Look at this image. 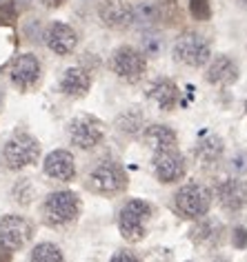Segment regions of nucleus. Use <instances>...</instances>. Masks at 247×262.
<instances>
[{
    "label": "nucleus",
    "instance_id": "1",
    "mask_svg": "<svg viewBox=\"0 0 247 262\" xmlns=\"http://www.w3.org/2000/svg\"><path fill=\"white\" fill-rule=\"evenodd\" d=\"M80 211H83L80 198L74 191H69V189L51 191L43 200V207H40L43 222L51 229H69L80 218Z\"/></svg>",
    "mask_w": 247,
    "mask_h": 262
},
{
    "label": "nucleus",
    "instance_id": "2",
    "mask_svg": "<svg viewBox=\"0 0 247 262\" xmlns=\"http://www.w3.org/2000/svg\"><path fill=\"white\" fill-rule=\"evenodd\" d=\"M127 185H129L127 171L122 169V165L109 158L94 165V169L87 173V182H85L89 191L96 195H102V198H116V195L125 193Z\"/></svg>",
    "mask_w": 247,
    "mask_h": 262
},
{
    "label": "nucleus",
    "instance_id": "3",
    "mask_svg": "<svg viewBox=\"0 0 247 262\" xmlns=\"http://www.w3.org/2000/svg\"><path fill=\"white\" fill-rule=\"evenodd\" d=\"M214 191L203 182H187L174 193V209L187 220H200L210 213Z\"/></svg>",
    "mask_w": 247,
    "mask_h": 262
},
{
    "label": "nucleus",
    "instance_id": "4",
    "mask_svg": "<svg viewBox=\"0 0 247 262\" xmlns=\"http://www.w3.org/2000/svg\"><path fill=\"white\" fill-rule=\"evenodd\" d=\"M154 207L147 200L132 198L122 205L118 213V231L127 242H140L147 235V222L152 220Z\"/></svg>",
    "mask_w": 247,
    "mask_h": 262
},
{
    "label": "nucleus",
    "instance_id": "5",
    "mask_svg": "<svg viewBox=\"0 0 247 262\" xmlns=\"http://www.w3.org/2000/svg\"><path fill=\"white\" fill-rule=\"evenodd\" d=\"M38 156H40V142L31 134H27V131L14 134L5 142V149H3V160L11 171H20V169L34 165Z\"/></svg>",
    "mask_w": 247,
    "mask_h": 262
},
{
    "label": "nucleus",
    "instance_id": "6",
    "mask_svg": "<svg viewBox=\"0 0 247 262\" xmlns=\"http://www.w3.org/2000/svg\"><path fill=\"white\" fill-rule=\"evenodd\" d=\"M109 69L114 71L120 80L138 82L147 74V56L132 45H120L109 56Z\"/></svg>",
    "mask_w": 247,
    "mask_h": 262
},
{
    "label": "nucleus",
    "instance_id": "7",
    "mask_svg": "<svg viewBox=\"0 0 247 262\" xmlns=\"http://www.w3.org/2000/svg\"><path fill=\"white\" fill-rule=\"evenodd\" d=\"M172 56H174V60L185 64V67L200 69L212 60V47L200 34L190 31V34H183L176 42H174Z\"/></svg>",
    "mask_w": 247,
    "mask_h": 262
},
{
    "label": "nucleus",
    "instance_id": "8",
    "mask_svg": "<svg viewBox=\"0 0 247 262\" xmlns=\"http://www.w3.org/2000/svg\"><path fill=\"white\" fill-rule=\"evenodd\" d=\"M67 136L71 145L80 151H92L105 140V127L94 116H76L67 124Z\"/></svg>",
    "mask_w": 247,
    "mask_h": 262
},
{
    "label": "nucleus",
    "instance_id": "9",
    "mask_svg": "<svg viewBox=\"0 0 247 262\" xmlns=\"http://www.w3.org/2000/svg\"><path fill=\"white\" fill-rule=\"evenodd\" d=\"M34 238V225L18 213H7L0 218V247L7 251H20Z\"/></svg>",
    "mask_w": 247,
    "mask_h": 262
},
{
    "label": "nucleus",
    "instance_id": "10",
    "mask_svg": "<svg viewBox=\"0 0 247 262\" xmlns=\"http://www.w3.org/2000/svg\"><path fill=\"white\" fill-rule=\"evenodd\" d=\"M152 167H154V176L162 185H174V182L183 180L187 173V160L176 147L154 151Z\"/></svg>",
    "mask_w": 247,
    "mask_h": 262
},
{
    "label": "nucleus",
    "instance_id": "11",
    "mask_svg": "<svg viewBox=\"0 0 247 262\" xmlns=\"http://www.w3.org/2000/svg\"><path fill=\"white\" fill-rule=\"evenodd\" d=\"M214 198L220 205V209L225 211H243L247 207V180L243 178H227L220 180L216 187H214Z\"/></svg>",
    "mask_w": 247,
    "mask_h": 262
},
{
    "label": "nucleus",
    "instance_id": "12",
    "mask_svg": "<svg viewBox=\"0 0 247 262\" xmlns=\"http://www.w3.org/2000/svg\"><path fill=\"white\" fill-rule=\"evenodd\" d=\"M43 42L56 56H71L78 47V34L74 27L65 23H49L43 31Z\"/></svg>",
    "mask_w": 247,
    "mask_h": 262
},
{
    "label": "nucleus",
    "instance_id": "13",
    "mask_svg": "<svg viewBox=\"0 0 247 262\" xmlns=\"http://www.w3.org/2000/svg\"><path fill=\"white\" fill-rule=\"evenodd\" d=\"M98 18L100 23L109 29L122 31L134 25V5L127 0H98Z\"/></svg>",
    "mask_w": 247,
    "mask_h": 262
},
{
    "label": "nucleus",
    "instance_id": "14",
    "mask_svg": "<svg viewBox=\"0 0 247 262\" xmlns=\"http://www.w3.org/2000/svg\"><path fill=\"white\" fill-rule=\"evenodd\" d=\"M9 76H11L14 87H18L20 91H27L40 82L43 64L38 60L36 54H20V56H16L14 62H11Z\"/></svg>",
    "mask_w": 247,
    "mask_h": 262
},
{
    "label": "nucleus",
    "instance_id": "15",
    "mask_svg": "<svg viewBox=\"0 0 247 262\" xmlns=\"http://www.w3.org/2000/svg\"><path fill=\"white\" fill-rule=\"evenodd\" d=\"M190 240L198 249H218L225 242V225L210 215L194 220V227L190 229Z\"/></svg>",
    "mask_w": 247,
    "mask_h": 262
},
{
    "label": "nucleus",
    "instance_id": "16",
    "mask_svg": "<svg viewBox=\"0 0 247 262\" xmlns=\"http://www.w3.org/2000/svg\"><path fill=\"white\" fill-rule=\"evenodd\" d=\"M43 171L45 176H49L58 182H71L76 178V158L67 149H56V151L45 156Z\"/></svg>",
    "mask_w": 247,
    "mask_h": 262
},
{
    "label": "nucleus",
    "instance_id": "17",
    "mask_svg": "<svg viewBox=\"0 0 247 262\" xmlns=\"http://www.w3.org/2000/svg\"><path fill=\"white\" fill-rule=\"evenodd\" d=\"M238 76H240V69L232 56L220 54L207 62L205 80L210 84H214V87H230V84H234L238 80Z\"/></svg>",
    "mask_w": 247,
    "mask_h": 262
},
{
    "label": "nucleus",
    "instance_id": "18",
    "mask_svg": "<svg viewBox=\"0 0 247 262\" xmlns=\"http://www.w3.org/2000/svg\"><path fill=\"white\" fill-rule=\"evenodd\" d=\"M147 98L152 100L160 111H172L178 104L180 91L176 87V82L170 78H156L147 89Z\"/></svg>",
    "mask_w": 247,
    "mask_h": 262
},
{
    "label": "nucleus",
    "instance_id": "19",
    "mask_svg": "<svg viewBox=\"0 0 247 262\" xmlns=\"http://www.w3.org/2000/svg\"><path fill=\"white\" fill-rule=\"evenodd\" d=\"M92 89V74L83 67H67L60 76V91L69 98H83Z\"/></svg>",
    "mask_w": 247,
    "mask_h": 262
},
{
    "label": "nucleus",
    "instance_id": "20",
    "mask_svg": "<svg viewBox=\"0 0 247 262\" xmlns=\"http://www.w3.org/2000/svg\"><path fill=\"white\" fill-rule=\"evenodd\" d=\"M142 142L152 149V151H160V149H174L178 145L176 131L167 124H147L145 131L140 134Z\"/></svg>",
    "mask_w": 247,
    "mask_h": 262
},
{
    "label": "nucleus",
    "instance_id": "21",
    "mask_svg": "<svg viewBox=\"0 0 247 262\" xmlns=\"http://www.w3.org/2000/svg\"><path fill=\"white\" fill-rule=\"evenodd\" d=\"M225 154V142L218 136H205L203 140L196 142L194 147V158H196L200 165H216V162L223 158Z\"/></svg>",
    "mask_w": 247,
    "mask_h": 262
},
{
    "label": "nucleus",
    "instance_id": "22",
    "mask_svg": "<svg viewBox=\"0 0 247 262\" xmlns=\"http://www.w3.org/2000/svg\"><path fill=\"white\" fill-rule=\"evenodd\" d=\"M114 124H116V129H118L122 136H127V138H136V136H140L142 131H145L147 118L138 107H132V109H125L122 114H118V118H116Z\"/></svg>",
    "mask_w": 247,
    "mask_h": 262
},
{
    "label": "nucleus",
    "instance_id": "23",
    "mask_svg": "<svg viewBox=\"0 0 247 262\" xmlns=\"http://www.w3.org/2000/svg\"><path fill=\"white\" fill-rule=\"evenodd\" d=\"M156 3V18L162 27H176L183 20V11H180L178 0H154Z\"/></svg>",
    "mask_w": 247,
    "mask_h": 262
},
{
    "label": "nucleus",
    "instance_id": "24",
    "mask_svg": "<svg viewBox=\"0 0 247 262\" xmlns=\"http://www.w3.org/2000/svg\"><path fill=\"white\" fill-rule=\"evenodd\" d=\"M134 25H138L142 29H149V27H156V25H158L154 0H142V3L134 5Z\"/></svg>",
    "mask_w": 247,
    "mask_h": 262
},
{
    "label": "nucleus",
    "instance_id": "25",
    "mask_svg": "<svg viewBox=\"0 0 247 262\" xmlns=\"http://www.w3.org/2000/svg\"><path fill=\"white\" fill-rule=\"evenodd\" d=\"M29 262H65V255L60 251V247L54 242H38L31 249Z\"/></svg>",
    "mask_w": 247,
    "mask_h": 262
},
{
    "label": "nucleus",
    "instance_id": "26",
    "mask_svg": "<svg viewBox=\"0 0 247 262\" xmlns=\"http://www.w3.org/2000/svg\"><path fill=\"white\" fill-rule=\"evenodd\" d=\"M11 195H14V200L18 202V205H23V207H27L31 205V200H34V185L27 180V178H23V180H18L16 185H14V191H11Z\"/></svg>",
    "mask_w": 247,
    "mask_h": 262
},
{
    "label": "nucleus",
    "instance_id": "27",
    "mask_svg": "<svg viewBox=\"0 0 247 262\" xmlns=\"http://www.w3.org/2000/svg\"><path fill=\"white\" fill-rule=\"evenodd\" d=\"M227 169H230V173L234 178H243L247 173V151H238L234 154L230 162H227Z\"/></svg>",
    "mask_w": 247,
    "mask_h": 262
},
{
    "label": "nucleus",
    "instance_id": "28",
    "mask_svg": "<svg viewBox=\"0 0 247 262\" xmlns=\"http://www.w3.org/2000/svg\"><path fill=\"white\" fill-rule=\"evenodd\" d=\"M190 14L194 20H210L212 18L210 0H190Z\"/></svg>",
    "mask_w": 247,
    "mask_h": 262
},
{
    "label": "nucleus",
    "instance_id": "29",
    "mask_svg": "<svg viewBox=\"0 0 247 262\" xmlns=\"http://www.w3.org/2000/svg\"><path fill=\"white\" fill-rule=\"evenodd\" d=\"M18 18V9L11 0H0V27H9Z\"/></svg>",
    "mask_w": 247,
    "mask_h": 262
},
{
    "label": "nucleus",
    "instance_id": "30",
    "mask_svg": "<svg viewBox=\"0 0 247 262\" xmlns=\"http://www.w3.org/2000/svg\"><path fill=\"white\" fill-rule=\"evenodd\" d=\"M160 49H162V42L158 40V36H154V34L142 36V49L140 51L145 56H158Z\"/></svg>",
    "mask_w": 247,
    "mask_h": 262
},
{
    "label": "nucleus",
    "instance_id": "31",
    "mask_svg": "<svg viewBox=\"0 0 247 262\" xmlns=\"http://www.w3.org/2000/svg\"><path fill=\"white\" fill-rule=\"evenodd\" d=\"M232 245L236 249H245L247 247V229L245 227H236L232 231Z\"/></svg>",
    "mask_w": 247,
    "mask_h": 262
},
{
    "label": "nucleus",
    "instance_id": "32",
    "mask_svg": "<svg viewBox=\"0 0 247 262\" xmlns=\"http://www.w3.org/2000/svg\"><path fill=\"white\" fill-rule=\"evenodd\" d=\"M109 262H140V260H138V255H134L132 251H125V249H122V251H116Z\"/></svg>",
    "mask_w": 247,
    "mask_h": 262
},
{
    "label": "nucleus",
    "instance_id": "33",
    "mask_svg": "<svg viewBox=\"0 0 247 262\" xmlns=\"http://www.w3.org/2000/svg\"><path fill=\"white\" fill-rule=\"evenodd\" d=\"M0 262H11V251L0 247Z\"/></svg>",
    "mask_w": 247,
    "mask_h": 262
},
{
    "label": "nucleus",
    "instance_id": "34",
    "mask_svg": "<svg viewBox=\"0 0 247 262\" xmlns=\"http://www.w3.org/2000/svg\"><path fill=\"white\" fill-rule=\"evenodd\" d=\"M65 3V0H45V5H47V7H60V5Z\"/></svg>",
    "mask_w": 247,
    "mask_h": 262
},
{
    "label": "nucleus",
    "instance_id": "35",
    "mask_svg": "<svg viewBox=\"0 0 247 262\" xmlns=\"http://www.w3.org/2000/svg\"><path fill=\"white\" fill-rule=\"evenodd\" d=\"M214 262H230V258H225V255H218V258H214Z\"/></svg>",
    "mask_w": 247,
    "mask_h": 262
},
{
    "label": "nucleus",
    "instance_id": "36",
    "mask_svg": "<svg viewBox=\"0 0 247 262\" xmlns=\"http://www.w3.org/2000/svg\"><path fill=\"white\" fill-rule=\"evenodd\" d=\"M238 3H243V5H245V7H247V0H238Z\"/></svg>",
    "mask_w": 247,
    "mask_h": 262
},
{
    "label": "nucleus",
    "instance_id": "37",
    "mask_svg": "<svg viewBox=\"0 0 247 262\" xmlns=\"http://www.w3.org/2000/svg\"><path fill=\"white\" fill-rule=\"evenodd\" d=\"M245 111H247V100H245Z\"/></svg>",
    "mask_w": 247,
    "mask_h": 262
},
{
    "label": "nucleus",
    "instance_id": "38",
    "mask_svg": "<svg viewBox=\"0 0 247 262\" xmlns=\"http://www.w3.org/2000/svg\"><path fill=\"white\" fill-rule=\"evenodd\" d=\"M190 262H192V260H190Z\"/></svg>",
    "mask_w": 247,
    "mask_h": 262
}]
</instances>
